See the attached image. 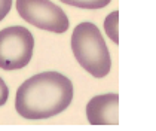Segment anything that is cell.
Instances as JSON below:
<instances>
[{
	"label": "cell",
	"instance_id": "4",
	"mask_svg": "<svg viewBox=\"0 0 156 131\" xmlns=\"http://www.w3.org/2000/svg\"><path fill=\"white\" fill-rule=\"evenodd\" d=\"M16 11L24 21L51 33H64L70 25L66 12L51 0H16Z\"/></svg>",
	"mask_w": 156,
	"mask_h": 131
},
{
	"label": "cell",
	"instance_id": "2",
	"mask_svg": "<svg viewBox=\"0 0 156 131\" xmlns=\"http://www.w3.org/2000/svg\"><path fill=\"white\" fill-rule=\"evenodd\" d=\"M74 58L97 79L106 78L112 69V58L104 37L94 23L83 21L74 27L70 39Z\"/></svg>",
	"mask_w": 156,
	"mask_h": 131
},
{
	"label": "cell",
	"instance_id": "1",
	"mask_svg": "<svg viewBox=\"0 0 156 131\" xmlns=\"http://www.w3.org/2000/svg\"><path fill=\"white\" fill-rule=\"evenodd\" d=\"M73 83L60 71H42L27 79L15 95V110L25 119H48L72 104Z\"/></svg>",
	"mask_w": 156,
	"mask_h": 131
},
{
	"label": "cell",
	"instance_id": "9",
	"mask_svg": "<svg viewBox=\"0 0 156 131\" xmlns=\"http://www.w3.org/2000/svg\"><path fill=\"white\" fill-rule=\"evenodd\" d=\"M12 8V0H0V21L6 18Z\"/></svg>",
	"mask_w": 156,
	"mask_h": 131
},
{
	"label": "cell",
	"instance_id": "3",
	"mask_svg": "<svg viewBox=\"0 0 156 131\" xmlns=\"http://www.w3.org/2000/svg\"><path fill=\"white\" fill-rule=\"evenodd\" d=\"M33 51L34 37L28 28L12 25L0 30V69H24L33 57Z\"/></svg>",
	"mask_w": 156,
	"mask_h": 131
},
{
	"label": "cell",
	"instance_id": "7",
	"mask_svg": "<svg viewBox=\"0 0 156 131\" xmlns=\"http://www.w3.org/2000/svg\"><path fill=\"white\" fill-rule=\"evenodd\" d=\"M118 18H119V12L113 11L110 15H107V18L104 21L106 33L115 43H119V39H118Z\"/></svg>",
	"mask_w": 156,
	"mask_h": 131
},
{
	"label": "cell",
	"instance_id": "5",
	"mask_svg": "<svg viewBox=\"0 0 156 131\" xmlns=\"http://www.w3.org/2000/svg\"><path fill=\"white\" fill-rule=\"evenodd\" d=\"M119 95L116 93L95 95L86 104V116L91 125L119 124Z\"/></svg>",
	"mask_w": 156,
	"mask_h": 131
},
{
	"label": "cell",
	"instance_id": "6",
	"mask_svg": "<svg viewBox=\"0 0 156 131\" xmlns=\"http://www.w3.org/2000/svg\"><path fill=\"white\" fill-rule=\"evenodd\" d=\"M60 2L80 9H101L106 8L112 0H60Z\"/></svg>",
	"mask_w": 156,
	"mask_h": 131
},
{
	"label": "cell",
	"instance_id": "8",
	"mask_svg": "<svg viewBox=\"0 0 156 131\" xmlns=\"http://www.w3.org/2000/svg\"><path fill=\"white\" fill-rule=\"evenodd\" d=\"M8 98H9V88L6 82L0 78V106H3L8 101Z\"/></svg>",
	"mask_w": 156,
	"mask_h": 131
}]
</instances>
